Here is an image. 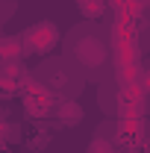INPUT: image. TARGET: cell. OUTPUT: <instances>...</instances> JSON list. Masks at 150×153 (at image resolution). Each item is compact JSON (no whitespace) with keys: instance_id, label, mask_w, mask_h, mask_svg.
<instances>
[{"instance_id":"cell-2","label":"cell","mask_w":150,"mask_h":153,"mask_svg":"<svg viewBox=\"0 0 150 153\" xmlns=\"http://www.w3.org/2000/svg\"><path fill=\"white\" fill-rule=\"evenodd\" d=\"M36 79H38V85H44L53 97H62V100H74L82 91V82H85L82 74L65 56L44 59L36 68Z\"/></svg>"},{"instance_id":"cell-1","label":"cell","mask_w":150,"mask_h":153,"mask_svg":"<svg viewBox=\"0 0 150 153\" xmlns=\"http://www.w3.org/2000/svg\"><path fill=\"white\" fill-rule=\"evenodd\" d=\"M109 38L103 33V27H97L91 21L76 24L74 30L65 36V59L74 65L82 76L100 79V74L109 65Z\"/></svg>"},{"instance_id":"cell-4","label":"cell","mask_w":150,"mask_h":153,"mask_svg":"<svg viewBox=\"0 0 150 153\" xmlns=\"http://www.w3.org/2000/svg\"><path fill=\"white\" fill-rule=\"evenodd\" d=\"M100 109L109 115H127V103H124V88L118 82H106L100 88Z\"/></svg>"},{"instance_id":"cell-7","label":"cell","mask_w":150,"mask_h":153,"mask_svg":"<svg viewBox=\"0 0 150 153\" xmlns=\"http://www.w3.org/2000/svg\"><path fill=\"white\" fill-rule=\"evenodd\" d=\"M53 112H56V118L62 121V124H68V127H74V124H79L82 121V106H79V100H59L56 106H53Z\"/></svg>"},{"instance_id":"cell-5","label":"cell","mask_w":150,"mask_h":153,"mask_svg":"<svg viewBox=\"0 0 150 153\" xmlns=\"http://www.w3.org/2000/svg\"><path fill=\"white\" fill-rule=\"evenodd\" d=\"M53 106H56V97L50 94L44 85H38L36 94H33V91H27V112H30V115L41 118V115L53 112Z\"/></svg>"},{"instance_id":"cell-3","label":"cell","mask_w":150,"mask_h":153,"mask_svg":"<svg viewBox=\"0 0 150 153\" xmlns=\"http://www.w3.org/2000/svg\"><path fill=\"white\" fill-rule=\"evenodd\" d=\"M59 41V33H56V24H50V21H41L36 27H30V30H24V36H21V44H24V53H50L53 47H56Z\"/></svg>"},{"instance_id":"cell-6","label":"cell","mask_w":150,"mask_h":153,"mask_svg":"<svg viewBox=\"0 0 150 153\" xmlns=\"http://www.w3.org/2000/svg\"><path fill=\"white\" fill-rule=\"evenodd\" d=\"M115 150H118V141H115L112 124L97 127V133H94L91 141H88V153H115Z\"/></svg>"}]
</instances>
